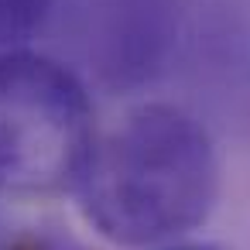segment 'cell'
<instances>
[{
    "label": "cell",
    "mask_w": 250,
    "mask_h": 250,
    "mask_svg": "<svg viewBox=\"0 0 250 250\" xmlns=\"http://www.w3.org/2000/svg\"><path fill=\"white\" fill-rule=\"evenodd\" d=\"M188 0H86L83 38L96 76L110 89L151 83L171 59Z\"/></svg>",
    "instance_id": "obj_3"
},
{
    "label": "cell",
    "mask_w": 250,
    "mask_h": 250,
    "mask_svg": "<svg viewBox=\"0 0 250 250\" xmlns=\"http://www.w3.org/2000/svg\"><path fill=\"white\" fill-rule=\"evenodd\" d=\"M52 7L55 0H0V52L18 48L24 38H31Z\"/></svg>",
    "instance_id": "obj_4"
},
{
    "label": "cell",
    "mask_w": 250,
    "mask_h": 250,
    "mask_svg": "<svg viewBox=\"0 0 250 250\" xmlns=\"http://www.w3.org/2000/svg\"><path fill=\"white\" fill-rule=\"evenodd\" d=\"M83 219L117 247H165L219 199V154L199 117L141 103L96 137L76 185Z\"/></svg>",
    "instance_id": "obj_1"
},
{
    "label": "cell",
    "mask_w": 250,
    "mask_h": 250,
    "mask_svg": "<svg viewBox=\"0 0 250 250\" xmlns=\"http://www.w3.org/2000/svg\"><path fill=\"white\" fill-rule=\"evenodd\" d=\"M93 144V103L69 65L28 48L0 52V195L76 192Z\"/></svg>",
    "instance_id": "obj_2"
},
{
    "label": "cell",
    "mask_w": 250,
    "mask_h": 250,
    "mask_svg": "<svg viewBox=\"0 0 250 250\" xmlns=\"http://www.w3.org/2000/svg\"><path fill=\"white\" fill-rule=\"evenodd\" d=\"M158 250H219V247H209V243H165Z\"/></svg>",
    "instance_id": "obj_5"
}]
</instances>
